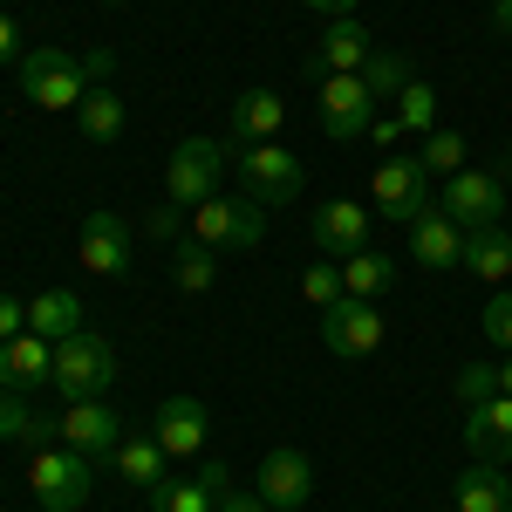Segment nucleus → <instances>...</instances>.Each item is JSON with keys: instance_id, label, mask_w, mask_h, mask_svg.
Instances as JSON below:
<instances>
[{"instance_id": "nucleus-32", "label": "nucleus", "mask_w": 512, "mask_h": 512, "mask_svg": "<svg viewBox=\"0 0 512 512\" xmlns=\"http://www.w3.org/2000/svg\"><path fill=\"white\" fill-rule=\"evenodd\" d=\"M0 437H21V444H41V437H48V417H35V410H28V396L0 390Z\"/></svg>"}, {"instance_id": "nucleus-8", "label": "nucleus", "mask_w": 512, "mask_h": 512, "mask_svg": "<svg viewBox=\"0 0 512 512\" xmlns=\"http://www.w3.org/2000/svg\"><path fill=\"white\" fill-rule=\"evenodd\" d=\"M226 144H212V137H185L178 151H171V164H164V192H171V205H205V198L219 192V171H226Z\"/></svg>"}, {"instance_id": "nucleus-34", "label": "nucleus", "mask_w": 512, "mask_h": 512, "mask_svg": "<svg viewBox=\"0 0 512 512\" xmlns=\"http://www.w3.org/2000/svg\"><path fill=\"white\" fill-rule=\"evenodd\" d=\"M492 396H499V362H465V369H458V410L492 403Z\"/></svg>"}, {"instance_id": "nucleus-31", "label": "nucleus", "mask_w": 512, "mask_h": 512, "mask_svg": "<svg viewBox=\"0 0 512 512\" xmlns=\"http://www.w3.org/2000/svg\"><path fill=\"white\" fill-rule=\"evenodd\" d=\"M465 151H472V144H465L458 130H431L424 151H417V164H424L431 178H458V171H465Z\"/></svg>"}, {"instance_id": "nucleus-28", "label": "nucleus", "mask_w": 512, "mask_h": 512, "mask_svg": "<svg viewBox=\"0 0 512 512\" xmlns=\"http://www.w3.org/2000/svg\"><path fill=\"white\" fill-rule=\"evenodd\" d=\"M362 82H369V96L383 103V96H403V89L417 82V69H410V55H396V48H376V55L362 62Z\"/></svg>"}, {"instance_id": "nucleus-13", "label": "nucleus", "mask_w": 512, "mask_h": 512, "mask_svg": "<svg viewBox=\"0 0 512 512\" xmlns=\"http://www.w3.org/2000/svg\"><path fill=\"white\" fill-rule=\"evenodd\" d=\"M376 55V41H369V28L355 21V14H342L328 35H321V48L308 55V82H328V76H362V62Z\"/></svg>"}, {"instance_id": "nucleus-15", "label": "nucleus", "mask_w": 512, "mask_h": 512, "mask_svg": "<svg viewBox=\"0 0 512 512\" xmlns=\"http://www.w3.org/2000/svg\"><path fill=\"white\" fill-rule=\"evenodd\" d=\"M41 383H55V342H41L35 328L28 335H14V342H0V390L28 396Z\"/></svg>"}, {"instance_id": "nucleus-43", "label": "nucleus", "mask_w": 512, "mask_h": 512, "mask_svg": "<svg viewBox=\"0 0 512 512\" xmlns=\"http://www.w3.org/2000/svg\"><path fill=\"white\" fill-rule=\"evenodd\" d=\"M499 390L512 396V349H506V362H499Z\"/></svg>"}, {"instance_id": "nucleus-10", "label": "nucleus", "mask_w": 512, "mask_h": 512, "mask_svg": "<svg viewBox=\"0 0 512 512\" xmlns=\"http://www.w3.org/2000/svg\"><path fill=\"white\" fill-rule=\"evenodd\" d=\"M321 342H328V355H342V362L376 355V349H383V308L342 294L335 308H321Z\"/></svg>"}, {"instance_id": "nucleus-18", "label": "nucleus", "mask_w": 512, "mask_h": 512, "mask_svg": "<svg viewBox=\"0 0 512 512\" xmlns=\"http://www.w3.org/2000/svg\"><path fill=\"white\" fill-rule=\"evenodd\" d=\"M151 437L164 444V458H198L205 451V403L198 396H164Z\"/></svg>"}, {"instance_id": "nucleus-36", "label": "nucleus", "mask_w": 512, "mask_h": 512, "mask_svg": "<svg viewBox=\"0 0 512 512\" xmlns=\"http://www.w3.org/2000/svg\"><path fill=\"white\" fill-rule=\"evenodd\" d=\"M14 335H28V308L0 294V342H14Z\"/></svg>"}, {"instance_id": "nucleus-23", "label": "nucleus", "mask_w": 512, "mask_h": 512, "mask_svg": "<svg viewBox=\"0 0 512 512\" xmlns=\"http://www.w3.org/2000/svg\"><path fill=\"white\" fill-rule=\"evenodd\" d=\"M82 315H89V308H82L69 287H48V294L28 301V328H35L41 342H69V335H82Z\"/></svg>"}, {"instance_id": "nucleus-22", "label": "nucleus", "mask_w": 512, "mask_h": 512, "mask_svg": "<svg viewBox=\"0 0 512 512\" xmlns=\"http://www.w3.org/2000/svg\"><path fill=\"white\" fill-rule=\"evenodd\" d=\"M110 458H117L123 485H137V492H158L164 478H171V458H164L158 437H130V431H123V444L110 451Z\"/></svg>"}, {"instance_id": "nucleus-6", "label": "nucleus", "mask_w": 512, "mask_h": 512, "mask_svg": "<svg viewBox=\"0 0 512 512\" xmlns=\"http://www.w3.org/2000/svg\"><path fill=\"white\" fill-rule=\"evenodd\" d=\"M239 164V185H246V198L253 205H294L301 198V158L294 151H280V144H246V151H233Z\"/></svg>"}, {"instance_id": "nucleus-16", "label": "nucleus", "mask_w": 512, "mask_h": 512, "mask_svg": "<svg viewBox=\"0 0 512 512\" xmlns=\"http://www.w3.org/2000/svg\"><path fill=\"white\" fill-rule=\"evenodd\" d=\"M465 444H472L478 465H512V396L499 390L492 403L465 410Z\"/></svg>"}, {"instance_id": "nucleus-29", "label": "nucleus", "mask_w": 512, "mask_h": 512, "mask_svg": "<svg viewBox=\"0 0 512 512\" xmlns=\"http://www.w3.org/2000/svg\"><path fill=\"white\" fill-rule=\"evenodd\" d=\"M144 499H151V512H219L198 472H192V478H164L158 492H144Z\"/></svg>"}, {"instance_id": "nucleus-35", "label": "nucleus", "mask_w": 512, "mask_h": 512, "mask_svg": "<svg viewBox=\"0 0 512 512\" xmlns=\"http://www.w3.org/2000/svg\"><path fill=\"white\" fill-rule=\"evenodd\" d=\"M485 342H499V349H512V287H492V301H485Z\"/></svg>"}, {"instance_id": "nucleus-12", "label": "nucleus", "mask_w": 512, "mask_h": 512, "mask_svg": "<svg viewBox=\"0 0 512 512\" xmlns=\"http://www.w3.org/2000/svg\"><path fill=\"white\" fill-rule=\"evenodd\" d=\"M253 492H260L274 512H301V506H308V492H315V465H308L294 444H280V451L260 458V485H253Z\"/></svg>"}, {"instance_id": "nucleus-21", "label": "nucleus", "mask_w": 512, "mask_h": 512, "mask_svg": "<svg viewBox=\"0 0 512 512\" xmlns=\"http://www.w3.org/2000/svg\"><path fill=\"white\" fill-rule=\"evenodd\" d=\"M280 117H287V96L274 89H246L233 103V144H274Z\"/></svg>"}, {"instance_id": "nucleus-27", "label": "nucleus", "mask_w": 512, "mask_h": 512, "mask_svg": "<svg viewBox=\"0 0 512 512\" xmlns=\"http://www.w3.org/2000/svg\"><path fill=\"white\" fill-rule=\"evenodd\" d=\"M212 280H219V253H212L205 239H185V246L171 253V287H178V294H205Z\"/></svg>"}, {"instance_id": "nucleus-37", "label": "nucleus", "mask_w": 512, "mask_h": 512, "mask_svg": "<svg viewBox=\"0 0 512 512\" xmlns=\"http://www.w3.org/2000/svg\"><path fill=\"white\" fill-rule=\"evenodd\" d=\"M219 512H274V506H267L260 492H239V485H233V492L219 499Z\"/></svg>"}, {"instance_id": "nucleus-39", "label": "nucleus", "mask_w": 512, "mask_h": 512, "mask_svg": "<svg viewBox=\"0 0 512 512\" xmlns=\"http://www.w3.org/2000/svg\"><path fill=\"white\" fill-rule=\"evenodd\" d=\"M21 55V28H14V14H0V62H14Z\"/></svg>"}, {"instance_id": "nucleus-17", "label": "nucleus", "mask_w": 512, "mask_h": 512, "mask_svg": "<svg viewBox=\"0 0 512 512\" xmlns=\"http://www.w3.org/2000/svg\"><path fill=\"white\" fill-rule=\"evenodd\" d=\"M315 246L328 260H349L369 246V205H355V198H328L315 205Z\"/></svg>"}, {"instance_id": "nucleus-26", "label": "nucleus", "mask_w": 512, "mask_h": 512, "mask_svg": "<svg viewBox=\"0 0 512 512\" xmlns=\"http://www.w3.org/2000/svg\"><path fill=\"white\" fill-rule=\"evenodd\" d=\"M390 280H396V260H390V253H376V246H362V253L342 260V287H349L355 301H376Z\"/></svg>"}, {"instance_id": "nucleus-30", "label": "nucleus", "mask_w": 512, "mask_h": 512, "mask_svg": "<svg viewBox=\"0 0 512 512\" xmlns=\"http://www.w3.org/2000/svg\"><path fill=\"white\" fill-rule=\"evenodd\" d=\"M396 123H403V137H431L437 130V89L431 82H410L396 96Z\"/></svg>"}, {"instance_id": "nucleus-1", "label": "nucleus", "mask_w": 512, "mask_h": 512, "mask_svg": "<svg viewBox=\"0 0 512 512\" xmlns=\"http://www.w3.org/2000/svg\"><path fill=\"white\" fill-rule=\"evenodd\" d=\"M89 55H69V48H55V41H41L21 55V89H28V103L35 110H76L82 96H89Z\"/></svg>"}, {"instance_id": "nucleus-4", "label": "nucleus", "mask_w": 512, "mask_h": 512, "mask_svg": "<svg viewBox=\"0 0 512 512\" xmlns=\"http://www.w3.org/2000/svg\"><path fill=\"white\" fill-rule=\"evenodd\" d=\"M117 383V349L103 342V335H69V342H55V390L82 403V396H103Z\"/></svg>"}, {"instance_id": "nucleus-3", "label": "nucleus", "mask_w": 512, "mask_h": 512, "mask_svg": "<svg viewBox=\"0 0 512 512\" xmlns=\"http://www.w3.org/2000/svg\"><path fill=\"white\" fill-rule=\"evenodd\" d=\"M437 205H444V219L458 226V233H478V226H499L506 219V171H458V178H444V192H437Z\"/></svg>"}, {"instance_id": "nucleus-38", "label": "nucleus", "mask_w": 512, "mask_h": 512, "mask_svg": "<svg viewBox=\"0 0 512 512\" xmlns=\"http://www.w3.org/2000/svg\"><path fill=\"white\" fill-rule=\"evenodd\" d=\"M198 478H205V492H212V506H219V499L233 492V472H226V465H198Z\"/></svg>"}, {"instance_id": "nucleus-24", "label": "nucleus", "mask_w": 512, "mask_h": 512, "mask_svg": "<svg viewBox=\"0 0 512 512\" xmlns=\"http://www.w3.org/2000/svg\"><path fill=\"white\" fill-rule=\"evenodd\" d=\"M451 506L458 512H506L512 506V478L499 472V465H472V472H458Z\"/></svg>"}, {"instance_id": "nucleus-2", "label": "nucleus", "mask_w": 512, "mask_h": 512, "mask_svg": "<svg viewBox=\"0 0 512 512\" xmlns=\"http://www.w3.org/2000/svg\"><path fill=\"white\" fill-rule=\"evenodd\" d=\"M369 198H376V212H383L390 226H417V219H424V212L437 205L431 171L417 164V151H410V158L396 151V158L376 164V178H369Z\"/></svg>"}, {"instance_id": "nucleus-9", "label": "nucleus", "mask_w": 512, "mask_h": 512, "mask_svg": "<svg viewBox=\"0 0 512 512\" xmlns=\"http://www.w3.org/2000/svg\"><path fill=\"white\" fill-rule=\"evenodd\" d=\"M315 117L335 144H355V137H369V123H376V96H369L362 76H328L321 96H315Z\"/></svg>"}, {"instance_id": "nucleus-40", "label": "nucleus", "mask_w": 512, "mask_h": 512, "mask_svg": "<svg viewBox=\"0 0 512 512\" xmlns=\"http://www.w3.org/2000/svg\"><path fill=\"white\" fill-rule=\"evenodd\" d=\"M369 137H376V144H403V123H396V117H376V123H369Z\"/></svg>"}, {"instance_id": "nucleus-19", "label": "nucleus", "mask_w": 512, "mask_h": 512, "mask_svg": "<svg viewBox=\"0 0 512 512\" xmlns=\"http://www.w3.org/2000/svg\"><path fill=\"white\" fill-rule=\"evenodd\" d=\"M410 260H417V267H431V274H444V267H458V260H465V233L444 219V205H431V212L410 226Z\"/></svg>"}, {"instance_id": "nucleus-20", "label": "nucleus", "mask_w": 512, "mask_h": 512, "mask_svg": "<svg viewBox=\"0 0 512 512\" xmlns=\"http://www.w3.org/2000/svg\"><path fill=\"white\" fill-rule=\"evenodd\" d=\"M465 274L492 280V287H512V233L506 226H478V233H465V260H458Z\"/></svg>"}, {"instance_id": "nucleus-42", "label": "nucleus", "mask_w": 512, "mask_h": 512, "mask_svg": "<svg viewBox=\"0 0 512 512\" xmlns=\"http://www.w3.org/2000/svg\"><path fill=\"white\" fill-rule=\"evenodd\" d=\"M308 7H321V14H335V21H342V14H355V0H308Z\"/></svg>"}, {"instance_id": "nucleus-33", "label": "nucleus", "mask_w": 512, "mask_h": 512, "mask_svg": "<svg viewBox=\"0 0 512 512\" xmlns=\"http://www.w3.org/2000/svg\"><path fill=\"white\" fill-rule=\"evenodd\" d=\"M342 294H349V287H342V260H315V267L301 274V301H308V308H335Z\"/></svg>"}, {"instance_id": "nucleus-7", "label": "nucleus", "mask_w": 512, "mask_h": 512, "mask_svg": "<svg viewBox=\"0 0 512 512\" xmlns=\"http://www.w3.org/2000/svg\"><path fill=\"white\" fill-rule=\"evenodd\" d=\"M260 233H267V212L246 198H205V205H192V239H205L212 253H246V246H260Z\"/></svg>"}, {"instance_id": "nucleus-45", "label": "nucleus", "mask_w": 512, "mask_h": 512, "mask_svg": "<svg viewBox=\"0 0 512 512\" xmlns=\"http://www.w3.org/2000/svg\"><path fill=\"white\" fill-rule=\"evenodd\" d=\"M506 512H512V506H506Z\"/></svg>"}, {"instance_id": "nucleus-11", "label": "nucleus", "mask_w": 512, "mask_h": 512, "mask_svg": "<svg viewBox=\"0 0 512 512\" xmlns=\"http://www.w3.org/2000/svg\"><path fill=\"white\" fill-rule=\"evenodd\" d=\"M55 431H62V444L82 451V458H110V451L123 444V417L103 403V396H82V403L62 410V424H55Z\"/></svg>"}, {"instance_id": "nucleus-5", "label": "nucleus", "mask_w": 512, "mask_h": 512, "mask_svg": "<svg viewBox=\"0 0 512 512\" xmlns=\"http://www.w3.org/2000/svg\"><path fill=\"white\" fill-rule=\"evenodd\" d=\"M28 485H35L41 512H82L89 506V458L69 444H41L28 465Z\"/></svg>"}, {"instance_id": "nucleus-44", "label": "nucleus", "mask_w": 512, "mask_h": 512, "mask_svg": "<svg viewBox=\"0 0 512 512\" xmlns=\"http://www.w3.org/2000/svg\"><path fill=\"white\" fill-rule=\"evenodd\" d=\"M96 7H123V0H96Z\"/></svg>"}, {"instance_id": "nucleus-14", "label": "nucleus", "mask_w": 512, "mask_h": 512, "mask_svg": "<svg viewBox=\"0 0 512 512\" xmlns=\"http://www.w3.org/2000/svg\"><path fill=\"white\" fill-rule=\"evenodd\" d=\"M76 260L82 267H89V274H123V267H130V226H123L117 212H103V205H96V212H89V219H82V246H76Z\"/></svg>"}, {"instance_id": "nucleus-41", "label": "nucleus", "mask_w": 512, "mask_h": 512, "mask_svg": "<svg viewBox=\"0 0 512 512\" xmlns=\"http://www.w3.org/2000/svg\"><path fill=\"white\" fill-rule=\"evenodd\" d=\"M492 28H499V35H512V0H492Z\"/></svg>"}, {"instance_id": "nucleus-25", "label": "nucleus", "mask_w": 512, "mask_h": 512, "mask_svg": "<svg viewBox=\"0 0 512 512\" xmlns=\"http://www.w3.org/2000/svg\"><path fill=\"white\" fill-rule=\"evenodd\" d=\"M76 123H82L89 144H117L123 137V96L117 89H89V96L76 103Z\"/></svg>"}]
</instances>
